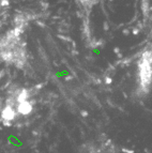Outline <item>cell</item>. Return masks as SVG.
<instances>
[{
    "mask_svg": "<svg viewBox=\"0 0 152 153\" xmlns=\"http://www.w3.org/2000/svg\"><path fill=\"white\" fill-rule=\"evenodd\" d=\"M139 85L142 90H147V88L152 81V54L146 52L144 54L141 60L139 62Z\"/></svg>",
    "mask_w": 152,
    "mask_h": 153,
    "instance_id": "7a4b0ae2",
    "label": "cell"
},
{
    "mask_svg": "<svg viewBox=\"0 0 152 153\" xmlns=\"http://www.w3.org/2000/svg\"><path fill=\"white\" fill-rule=\"evenodd\" d=\"M0 56L6 62H13L15 64L24 62V44L17 32L11 31L0 40Z\"/></svg>",
    "mask_w": 152,
    "mask_h": 153,
    "instance_id": "6da1fadb",
    "label": "cell"
},
{
    "mask_svg": "<svg viewBox=\"0 0 152 153\" xmlns=\"http://www.w3.org/2000/svg\"><path fill=\"white\" fill-rule=\"evenodd\" d=\"M17 111L22 115H29L32 111V104L27 100V101L17 103Z\"/></svg>",
    "mask_w": 152,
    "mask_h": 153,
    "instance_id": "3957f363",
    "label": "cell"
}]
</instances>
